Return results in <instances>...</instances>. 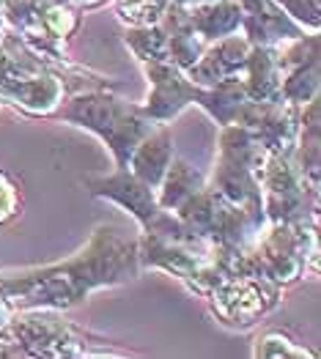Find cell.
Wrapping results in <instances>:
<instances>
[{"label":"cell","instance_id":"cell-10","mask_svg":"<svg viewBox=\"0 0 321 359\" xmlns=\"http://www.w3.org/2000/svg\"><path fill=\"white\" fill-rule=\"evenodd\" d=\"M239 6H242V30H244L242 36L250 44L275 47L308 33L275 0H239Z\"/></svg>","mask_w":321,"mask_h":359},{"label":"cell","instance_id":"cell-13","mask_svg":"<svg viewBox=\"0 0 321 359\" xmlns=\"http://www.w3.org/2000/svg\"><path fill=\"white\" fill-rule=\"evenodd\" d=\"M173 159V137H171V129L168 123H157L146 137L135 146L126 168L138 176L140 181H146L148 187H159V181L165 176L168 165Z\"/></svg>","mask_w":321,"mask_h":359},{"label":"cell","instance_id":"cell-6","mask_svg":"<svg viewBox=\"0 0 321 359\" xmlns=\"http://www.w3.org/2000/svg\"><path fill=\"white\" fill-rule=\"evenodd\" d=\"M91 195L96 198H107L118 206L129 211L143 233H157L165 239H198L173 211H165L157 203V189L148 187L146 181H140L129 168H116V173L102 176V179H88Z\"/></svg>","mask_w":321,"mask_h":359},{"label":"cell","instance_id":"cell-15","mask_svg":"<svg viewBox=\"0 0 321 359\" xmlns=\"http://www.w3.org/2000/svg\"><path fill=\"white\" fill-rule=\"evenodd\" d=\"M204 184L206 176L198 168H192V165H187L181 159H171L165 176H162L159 187H157V203L165 211H173L176 214L178 206L187 203Z\"/></svg>","mask_w":321,"mask_h":359},{"label":"cell","instance_id":"cell-4","mask_svg":"<svg viewBox=\"0 0 321 359\" xmlns=\"http://www.w3.org/2000/svg\"><path fill=\"white\" fill-rule=\"evenodd\" d=\"M66 90V77L53 63L33 53L17 33L0 30V102L22 107L28 116L50 118Z\"/></svg>","mask_w":321,"mask_h":359},{"label":"cell","instance_id":"cell-2","mask_svg":"<svg viewBox=\"0 0 321 359\" xmlns=\"http://www.w3.org/2000/svg\"><path fill=\"white\" fill-rule=\"evenodd\" d=\"M0 357H132L60 318L58 310H14L0 327Z\"/></svg>","mask_w":321,"mask_h":359},{"label":"cell","instance_id":"cell-19","mask_svg":"<svg viewBox=\"0 0 321 359\" xmlns=\"http://www.w3.org/2000/svg\"><path fill=\"white\" fill-rule=\"evenodd\" d=\"M17 209H20L17 187L6 173H0V222H8L17 214Z\"/></svg>","mask_w":321,"mask_h":359},{"label":"cell","instance_id":"cell-16","mask_svg":"<svg viewBox=\"0 0 321 359\" xmlns=\"http://www.w3.org/2000/svg\"><path fill=\"white\" fill-rule=\"evenodd\" d=\"M204 0H116L118 17L126 25H151L162 17L168 6H192Z\"/></svg>","mask_w":321,"mask_h":359},{"label":"cell","instance_id":"cell-17","mask_svg":"<svg viewBox=\"0 0 321 359\" xmlns=\"http://www.w3.org/2000/svg\"><path fill=\"white\" fill-rule=\"evenodd\" d=\"M253 354L256 357H316V351L299 346L296 340H291L286 332L280 330H269L256 337V346H253Z\"/></svg>","mask_w":321,"mask_h":359},{"label":"cell","instance_id":"cell-7","mask_svg":"<svg viewBox=\"0 0 321 359\" xmlns=\"http://www.w3.org/2000/svg\"><path fill=\"white\" fill-rule=\"evenodd\" d=\"M294 151H269L261 170V201L266 222H299L319 219V192L308 187L299 168L294 165Z\"/></svg>","mask_w":321,"mask_h":359},{"label":"cell","instance_id":"cell-12","mask_svg":"<svg viewBox=\"0 0 321 359\" xmlns=\"http://www.w3.org/2000/svg\"><path fill=\"white\" fill-rule=\"evenodd\" d=\"M244 83V93L253 102H283V72L277 63L275 47H263V44H250L244 72L239 74Z\"/></svg>","mask_w":321,"mask_h":359},{"label":"cell","instance_id":"cell-8","mask_svg":"<svg viewBox=\"0 0 321 359\" xmlns=\"http://www.w3.org/2000/svg\"><path fill=\"white\" fill-rule=\"evenodd\" d=\"M277 299H280V285L256 274H234L206 297L214 318L231 330L253 327L277 304Z\"/></svg>","mask_w":321,"mask_h":359},{"label":"cell","instance_id":"cell-20","mask_svg":"<svg viewBox=\"0 0 321 359\" xmlns=\"http://www.w3.org/2000/svg\"><path fill=\"white\" fill-rule=\"evenodd\" d=\"M60 3H69V6H74L77 11H83V8H93V6H99V3H105V0H60Z\"/></svg>","mask_w":321,"mask_h":359},{"label":"cell","instance_id":"cell-18","mask_svg":"<svg viewBox=\"0 0 321 359\" xmlns=\"http://www.w3.org/2000/svg\"><path fill=\"white\" fill-rule=\"evenodd\" d=\"M296 25L305 30H316L319 33L321 17H319V0H275Z\"/></svg>","mask_w":321,"mask_h":359},{"label":"cell","instance_id":"cell-9","mask_svg":"<svg viewBox=\"0 0 321 359\" xmlns=\"http://www.w3.org/2000/svg\"><path fill=\"white\" fill-rule=\"evenodd\" d=\"M277 63L283 72V102L305 104L313 96H319V33L310 30L299 39H289L283 44H275Z\"/></svg>","mask_w":321,"mask_h":359},{"label":"cell","instance_id":"cell-14","mask_svg":"<svg viewBox=\"0 0 321 359\" xmlns=\"http://www.w3.org/2000/svg\"><path fill=\"white\" fill-rule=\"evenodd\" d=\"M187 20L206 44H211L223 36L239 33V28H242V6H239V0L192 3V6H187Z\"/></svg>","mask_w":321,"mask_h":359},{"label":"cell","instance_id":"cell-11","mask_svg":"<svg viewBox=\"0 0 321 359\" xmlns=\"http://www.w3.org/2000/svg\"><path fill=\"white\" fill-rule=\"evenodd\" d=\"M250 53V41L244 36H223L217 41H211L201 53V58L195 60L184 74L195 83V86H217L220 80L239 77L244 72Z\"/></svg>","mask_w":321,"mask_h":359},{"label":"cell","instance_id":"cell-5","mask_svg":"<svg viewBox=\"0 0 321 359\" xmlns=\"http://www.w3.org/2000/svg\"><path fill=\"white\" fill-rule=\"evenodd\" d=\"M269 151L261 140L244 126H223L220 146H217V165L211 179H206L217 192L228 201L250 211H263L261 201V170Z\"/></svg>","mask_w":321,"mask_h":359},{"label":"cell","instance_id":"cell-1","mask_svg":"<svg viewBox=\"0 0 321 359\" xmlns=\"http://www.w3.org/2000/svg\"><path fill=\"white\" fill-rule=\"evenodd\" d=\"M146 271L138 239L121 236L116 225H99L72 258L20 271H0V297L11 310H66L96 288L138 280Z\"/></svg>","mask_w":321,"mask_h":359},{"label":"cell","instance_id":"cell-3","mask_svg":"<svg viewBox=\"0 0 321 359\" xmlns=\"http://www.w3.org/2000/svg\"><path fill=\"white\" fill-rule=\"evenodd\" d=\"M50 118L93 132L110 149L116 168H126L135 146L157 126V121L148 118L140 104L116 96L110 86L77 90L60 102Z\"/></svg>","mask_w":321,"mask_h":359}]
</instances>
